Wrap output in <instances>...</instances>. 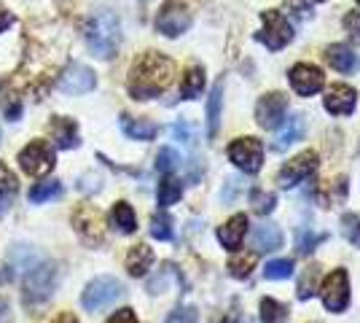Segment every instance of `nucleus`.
<instances>
[{
    "mask_svg": "<svg viewBox=\"0 0 360 323\" xmlns=\"http://www.w3.org/2000/svg\"><path fill=\"white\" fill-rule=\"evenodd\" d=\"M57 87H60V92L78 97V94H86L97 87V76H94V70H91V68L73 62V65H68V68H65V73L60 76Z\"/></svg>",
    "mask_w": 360,
    "mask_h": 323,
    "instance_id": "f8f14e48",
    "label": "nucleus"
},
{
    "mask_svg": "<svg viewBox=\"0 0 360 323\" xmlns=\"http://www.w3.org/2000/svg\"><path fill=\"white\" fill-rule=\"evenodd\" d=\"M323 106H326L328 113L347 116V113H352L355 106H358V92L352 87H347V84H336V87H330L328 92H326Z\"/></svg>",
    "mask_w": 360,
    "mask_h": 323,
    "instance_id": "2eb2a0df",
    "label": "nucleus"
},
{
    "mask_svg": "<svg viewBox=\"0 0 360 323\" xmlns=\"http://www.w3.org/2000/svg\"><path fill=\"white\" fill-rule=\"evenodd\" d=\"M16 175L11 170L6 167L3 162H0V191H6V194H16Z\"/></svg>",
    "mask_w": 360,
    "mask_h": 323,
    "instance_id": "4c0bfd02",
    "label": "nucleus"
},
{
    "mask_svg": "<svg viewBox=\"0 0 360 323\" xmlns=\"http://www.w3.org/2000/svg\"><path fill=\"white\" fill-rule=\"evenodd\" d=\"M180 162H183V159H180L178 151L167 146V148H162L159 156H156V170H159V172H165V175H169V172H175V170L180 167Z\"/></svg>",
    "mask_w": 360,
    "mask_h": 323,
    "instance_id": "473e14b6",
    "label": "nucleus"
},
{
    "mask_svg": "<svg viewBox=\"0 0 360 323\" xmlns=\"http://www.w3.org/2000/svg\"><path fill=\"white\" fill-rule=\"evenodd\" d=\"M261 19H264V30L258 32V41H264L266 49L277 51L293 41V27L280 11H264Z\"/></svg>",
    "mask_w": 360,
    "mask_h": 323,
    "instance_id": "1a4fd4ad",
    "label": "nucleus"
},
{
    "mask_svg": "<svg viewBox=\"0 0 360 323\" xmlns=\"http://www.w3.org/2000/svg\"><path fill=\"white\" fill-rule=\"evenodd\" d=\"M54 165H57V154L46 140H32L19 151V167L25 170L27 175L44 178L54 170Z\"/></svg>",
    "mask_w": 360,
    "mask_h": 323,
    "instance_id": "39448f33",
    "label": "nucleus"
},
{
    "mask_svg": "<svg viewBox=\"0 0 360 323\" xmlns=\"http://www.w3.org/2000/svg\"><path fill=\"white\" fill-rule=\"evenodd\" d=\"M315 280H317V270L315 267H309L299 283V299H309V296L315 293Z\"/></svg>",
    "mask_w": 360,
    "mask_h": 323,
    "instance_id": "e433bc0d",
    "label": "nucleus"
},
{
    "mask_svg": "<svg viewBox=\"0 0 360 323\" xmlns=\"http://www.w3.org/2000/svg\"><path fill=\"white\" fill-rule=\"evenodd\" d=\"M255 253H237L231 262H229V272H231V277H240V280H245V277H250V272L255 270Z\"/></svg>",
    "mask_w": 360,
    "mask_h": 323,
    "instance_id": "c756f323",
    "label": "nucleus"
},
{
    "mask_svg": "<svg viewBox=\"0 0 360 323\" xmlns=\"http://www.w3.org/2000/svg\"><path fill=\"white\" fill-rule=\"evenodd\" d=\"M180 197H183V184H180L178 178L167 175L165 181L159 184V191H156V200H159V208H169V205H175V202H180Z\"/></svg>",
    "mask_w": 360,
    "mask_h": 323,
    "instance_id": "cd10ccee",
    "label": "nucleus"
},
{
    "mask_svg": "<svg viewBox=\"0 0 360 323\" xmlns=\"http://www.w3.org/2000/svg\"><path fill=\"white\" fill-rule=\"evenodd\" d=\"M345 197H347V178L345 175H339L333 184L326 181V184H320V189H317V200L323 202L326 208L336 205V202H342Z\"/></svg>",
    "mask_w": 360,
    "mask_h": 323,
    "instance_id": "bb28decb",
    "label": "nucleus"
},
{
    "mask_svg": "<svg viewBox=\"0 0 360 323\" xmlns=\"http://www.w3.org/2000/svg\"><path fill=\"white\" fill-rule=\"evenodd\" d=\"M266 277L269 280H288V277L293 275V262L290 259H274V262L266 264Z\"/></svg>",
    "mask_w": 360,
    "mask_h": 323,
    "instance_id": "f704fd0d",
    "label": "nucleus"
},
{
    "mask_svg": "<svg viewBox=\"0 0 360 323\" xmlns=\"http://www.w3.org/2000/svg\"><path fill=\"white\" fill-rule=\"evenodd\" d=\"M62 194H65V186L60 181H41V184L32 186L27 197H30L32 205H46V202L60 200Z\"/></svg>",
    "mask_w": 360,
    "mask_h": 323,
    "instance_id": "a878e982",
    "label": "nucleus"
},
{
    "mask_svg": "<svg viewBox=\"0 0 360 323\" xmlns=\"http://www.w3.org/2000/svg\"><path fill=\"white\" fill-rule=\"evenodd\" d=\"M358 3H360V0H358Z\"/></svg>",
    "mask_w": 360,
    "mask_h": 323,
    "instance_id": "8fccbe9b",
    "label": "nucleus"
},
{
    "mask_svg": "<svg viewBox=\"0 0 360 323\" xmlns=\"http://www.w3.org/2000/svg\"><path fill=\"white\" fill-rule=\"evenodd\" d=\"M323 240V234H312V232H301L299 234V253H312L315 246Z\"/></svg>",
    "mask_w": 360,
    "mask_h": 323,
    "instance_id": "ea45409f",
    "label": "nucleus"
},
{
    "mask_svg": "<svg viewBox=\"0 0 360 323\" xmlns=\"http://www.w3.org/2000/svg\"><path fill=\"white\" fill-rule=\"evenodd\" d=\"M110 224L121 232V234H132L137 229V215L129 202H116L110 208Z\"/></svg>",
    "mask_w": 360,
    "mask_h": 323,
    "instance_id": "4be33fe9",
    "label": "nucleus"
},
{
    "mask_svg": "<svg viewBox=\"0 0 360 323\" xmlns=\"http://www.w3.org/2000/svg\"><path fill=\"white\" fill-rule=\"evenodd\" d=\"M326 60H328L330 68H336L339 73H352L355 65H358V57L352 54V49L345 46V44H336L326 51Z\"/></svg>",
    "mask_w": 360,
    "mask_h": 323,
    "instance_id": "5701e85b",
    "label": "nucleus"
},
{
    "mask_svg": "<svg viewBox=\"0 0 360 323\" xmlns=\"http://www.w3.org/2000/svg\"><path fill=\"white\" fill-rule=\"evenodd\" d=\"M150 264H153V251L143 243L127 253V272L132 277H143L150 270Z\"/></svg>",
    "mask_w": 360,
    "mask_h": 323,
    "instance_id": "412c9836",
    "label": "nucleus"
},
{
    "mask_svg": "<svg viewBox=\"0 0 360 323\" xmlns=\"http://www.w3.org/2000/svg\"><path fill=\"white\" fill-rule=\"evenodd\" d=\"M108 323H140L135 315V310L124 308V310H116L110 318H108Z\"/></svg>",
    "mask_w": 360,
    "mask_h": 323,
    "instance_id": "a19ab883",
    "label": "nucleus"
},
{
    "mask_svg": "<svg viewBox=\"0 0 360 323\" xmlns=\"http://www.w3.org/2000/svg\"><path fill=\"white\" fill-rule=\"evenodd\" d=\"M51 323H78V318H75L73 312H60Z\"/></svg>",
    "mask_w": 360,
    "mask_h": 323,
    "instance_id": "09e8293b",
    "label": "nucleus"
},
{
    "mask_svg": "<svg viewBox=\"0 0 360 323\" xmlns=\"http://www.w3.org/2000/svg\"><path fill=\"white\" fill-rule=\"evenodd\" d=\"M172 78H175V62L159 51H146L132 65L127 87L135 100H153L169 89Z\"/></svg>",
    "mask_w": 360,
    "mask_h": 323,
    "instance_id": "f257e3e1",
    "label": "nucleus"
},
{
    "mask_svg": "<svg viewBox=\"0 0 360 323\" xmlns=\"http://www.w3.org/2000/svg\"><path fill=\"white\" fill-rule=\"evenodd\" d=\"M312 8H315L312 0H285V11L296 19H312V14H315Z\"/></svg>",
    "mask_w": 360,
    "mask_h": 323,
    "instance_id": "c9c22d12",
    "label": "nucleus"
},
{
    "mask_svg": "<svg viewBox=\"0 0 360 323\" xmlns=\"http://www.w3.org/2000/svg\"><path fill=\"white\" fill-rule=\"evenodd\" d=\"M221 103H224V81L212 87V94L207 100V135L210 138L218 135V127H221Z\"/></svg>",
    "mask_w": 360,
    "mask_h": 323,
    "instance_id": "393cba45",
    "label": "nucleus"
},
{
    "mask_svg": "<svg viewBox=\"0 0 360 323\" xmlns=\"http://www.w3.org/2000/svg\"><path fill=\"white\" fill-rule=\"evenodd\" d=\"M121 296H124V286H121L119 277L100 275L86 283V289L81 293V305L89 312H103L110 305H116Z\"/></svg>",
    "mask_w": 360,
    "mask_h": 323,
    "instance_id": "20e7f679",
    "label": "nucleus"
},
{
    "mask_svg": "<svg viewBox=\"0 0 360 323\" xmlns=\"http://www.w3.org/2000/svg\"><path fill=\"white\" fill-rule=\"evenodd\" d=\"M196 321V310L194 308H178L169 312V318L165 323H194Z\"/></svg>",
    "mask_w": 360,
    "mask_h": 323,
    "instance_id": "58836bf2",
    "label": "nucleus"
},
{
    "mask_svg": "<svg viewBox=\"0 0 360 323\" xmlns=\"http://www.w3.org/2000/svg\"><path fill=\"white\" fill-rule=\"evenodd\" d=\"M342 234L347 237V243H352L355 248H360V215L347 213L342 218Z\"/></svg>",
    "mask_w": 360,
    "mask_h": 323,
    "instance_id": "72a5a7b5",
    "label": "nucleus"
},
{
    "mask_svg": "<svg viewBox=\"0 0 360 323\" xmlns=\"http://www.w3.org/2000/svg\"><path fill=\"white\" fill-rule=\"evenodd\" d=\"M245 232H248V215L237 213V215H231L224 227L218 229V240H221V246L229 248V251H237V248L242 246V240H245Z\"/></svg>",
    "mask_w": 360,
    "mask_h": 323,
    "instance_id": "f3484780",
    "label": "nucleus"
},
{
    "mask_svg": "<svg viewBox=\"0 0 360 323\" xmlns=\"http://www.w3.org/2000/svg\"><path fill=\"white\" fill-rule=\"evenodd\" d=\"M315 170H317V154L315 151H304V154L293 156L285 167L277 172V184L283 186V189H293V186L304 184Z\"/></svg>",
    "mask_w": 360,
    "mask_h": 323,
    "instance_id": "9d476101",
    "label": "nucleus"
},
{
    "mask_svg": "<svg viewBox=\"0 0 360 323\" xmlns=\"http://www.w3.org/2000/svg\"><path fill=\"white\" fill-rule=\"evenodd\" d=\"M0 323H11V308L6 299H0Z\"/></svg>",
    "mask_w": 360,
    "mask_h": 323,
    "instance_id": "49530a36",
    "label": "nucleus"
},
{
    "mask_svg": "<svg viewBox=\"0 0 360 323\" xmlns=\"http://www.w3.org/2000/svg\"><path fill=\"white\" fill-rule=\"evenodd\" d=\"M11 22H14V16L8 14V11H3V8H0V32L8 30V27H11Z\"/></svg>",
    "mask_w": 360,
    "mask_h": 323,
    "instance_id": "de8ad7c7",
    "label": "nucleus"
},
{
    "mask_svg": "<svg viewBox=\"0 0 360 323\" xmlns=\"http://www.w3.org/2000/svg\"><path fill=\"white\" fill-rule=\"evenodd\" d=\"M73 229L86 246H103L105 243V218L97 208L81 205L73 213Z\"/></svg>",
    "mask_w": 360,
    "mask_h": 323,
    "instance_id": "423d86ee",
    "label": "nucleus"
},
{
    "mask_svg": "<svg viewBox=\"0 0 360 323\" xmlns=\"http://www.w3.org/2000/svg\"><path fill=\"white\" fill-rule=\"evenodd\" d=\"M172 135H175V138L178 140H183V143H194V135H191V129H188V124H175V127H172Z\"/></svg>",
    "mask_w": 360,
    "mask_h": 323,
    "instance_id": "37998d69",
    "label": "nucleus"
},
{
    "mask_svg": "<svg viewBox=\"0 0 360 323\" xmlns=\"http://www.w3.org/2000/svg\"><path fill=\"white\" fill-rule=\"evenodd\" d=\"M290 87L301 94V97H309V94H317L326 84V76L317 65H309V62H299L290 68Z\"/></svg>",
    "mask_w": 360,
    "mask_h": 323,
    "instance_id": "4468645a",
    "label": "nucleus"
},
{
    "mask_svg": "<svg viewBox=\"0 0 360 323\" xmlns=\"http://www.w3.org/2000/svg\"><path fill=\"white\" fill-rule=\"evenodd\" d=\"M49 138L54 140L60 148H78V143H81V138H78V124L73 122V119H62V116H54L51 119V124H49Z\"/></svg>",
    "mask_w": 360,
    "mask_h": 323,
    "instance_id": "dca6fc26",
    "label": "nucleus"
},
{
    "mask_svg": "<svg viewBox=\"0 0 360 323\" xmlns=\"http://www.w3.org/2000/svg\"><path fill=\"white\" fill-rule=\"evenodd\" d=\"M320 296H323L326 310H330V312H345L347 305H349V277H347V270H333L323 280Z\"/></svg>",
    "mask_w": 360,
    "mask_h": 323,
    "instance_id": "6e6552de",
    "label": "nucleus"
},
{
    "mask_svg": "<svg viewBox=\"0 0 360 323\" xmlns=\"http://www.w3.org/2000/svg\"><path fill=\"white\" fill-rule=\"evenodd\" d=\"M288 113V97L283 92H269L264 94L255 106V119H258V127L264 129H274L285 122Z\"/></svg>",
    "mask_w": 360,
    "mask_h": 323,
    "instance_id": "9b49d317",
    "label": "nucleus"
},
{
    "mask_svg": "<svg viewBox=\"0 0 360 323\" xmlns=\"http://www.w3.org/2000/svg\"><path fill=\"white\" fill-rule=\"evenodd\" d=\"M191 27V14L186 6L180 3H167L165 8L156 16V30L167 35V38H178Z\"/></svg>",
    "mask_w": 360,
    "mask_h": 323,
    "instance_id": "ddd939ff",
    "label": "nucleus"
},
{
    "mask_svg": "<svg viewBox=\"0 0 360 323\" xmlns=\"http://www.w3.org/2000/svg\"><path fill=\"white\" fill-rule=\"evenodd\" d=\"M250 240H253V248L258 253H266V251H277L283 246V232L277 229L274 224H258Z\"/></svg>",
    "mask_w": 360,
    "mask_h": 323,
    "instance_id": "a211bd4d",
    "label": "nucleus"
},
{
    "mask_svg": "<svg viewBox=\"0 0 360 323\" xmlns=\"http://www.w3.org/2000/svg\"><path fill=\"white\" fill-rule=\"evenodd\" d=\"M172 218L167 213H156L150 218V237L156 240H172Z\"/></svg>",
    "mask_w": 360,
    "mask_h": 323,
    "instance_id": "2f4dec72",
    "label": "nucleus"
},
{
    "mask_svg": "<svg viewBox=\"0 0 360 323\" xmlns=\"http://www.w3.org/2000/svg\"><path fill=\"white\" fill-rule=\"evenodd\" d=\"M250 205H253V210L258 215H266L274 210L277 197H274L271 191H264V189H253V191H250Z\"/></svg>",
    "mask_w": 360,
    "mask_h": 323,
    "instance_id": "7c9ffc66",
    "label": "nucleus"
},
{
    "mask_svg": "<svg viewBox=\"0 0 360 323\" xmlns=\"http://www.w3.org/2000/svg\"><path fill=\"white\" fill-rule=\"evenodd\" d=\"M57 280H60L57 264L38 259V262L32 264L30 270L22 275V299H25V305L35 308V305L49 302L54 289H57Z\"/></svg>",
    "mask_w": 360,
    "mask_h": 323,
    "instance_id": "7ed1b4c3",
    "label": "nucleus"
},
{
    "mask_svg": "<svg viewBox=\"0 0 360 323\" xmlns=\"http://www.w3.org/2000/svg\"><path fill=\"white\" fill-rule=\"evenodd\" d=\"M202 89H205V70L199 65H191L180 81V94H183V100H196Z\"/></svg>",
    "mask_w": 360,
    "mask_h": 323,
    "instance_id": "b1692460",
    "label": "nucleus"
},
{
    "mask_svg": "<svg viewBox=\"0 0 360 323\" xmlns=\"http://www.w3.org/2000/svg\"><path fill=\"white\" fill-rule=\"evenodd\" d=\"M261 323H288V308L277 299H264L261 302Z\"/></svg>",
    "mask_w": 360,
    "mask_h": 323,
    "instance_id": "c85d7f7f",
    "label": "nucleus"
},
{
    "mask_svg": "<svg viewBox=\"0 0 360 323\" xmlns=\"http://www.w3.org/2000/svg\"><path fill=\"white\" fill-rule=\"evenodd\" d=\"M345 27L349 30V35L360 44V14L358 11H352V14L345 16Z\"/></svg>",
    "mask_w": 360,
    "mask_h": 323,
    "instance_id": "79ce46f5",
    "label": "nucleus"
},
{
    "mask_svg": "<svg viewBox=\"0 0 360 323\" xmlns=\"http://www.w3.org/2000/svg\"><path fill=\"white\" fill-rule=\"evenodd\" d=\"M304 132H307L304 116H301V113L290 116V119L283 124V129L277 132V143H274V148H277V151H285L288 146H293V143H299V140L304 138Z\"/></svg>",
    "mask_w": 360,
    "mask_h": 323,
    "instance_id": "6ab92c4d",
    "label": "nucleus"
},
{
    "mask_svg": "<svg viewBox=\"0 0 360 323\" xmlns=\"http://www.w3.org/2000/svg\"><path fill=\"white\" fill-rule=\"evenodd\" d=\"M229 159L248 175H253L261 170L264 162V143L258 138H237L229 146Z\"/></svg>",
    "mask_w": 360,
    "mask_h": 323,
    "instance_id": "0eeeda50",
    "label": "nucleus"
},
{
    "mask_svg": "<svg viewBox=\"0 0 360 323\" xmlns=\"http://www.w3.org/2000/svg\"><path fill=\"white\" fill-rule=\"evenodd\" d=\"M3 110H6V116H8V119H11V122H16V119H19V116H22V100H8V103H6V106H3Z\"/></svg>",
    "mask_w": 360,
    "mask_h": 323,
    "instance_id": "c03bdc74",
    "label": "nucleus"
},
{
    "mask_svg": "<svg viewBox=\"0 0 360 323\" xmlns=\"http://www.w3.org/2000/svg\"><path fill=\"white\" fill-rule=\"evenodd\" d=\"M121 129H124V135L129 140H153L156 138V132H159V127L148 119H132V116H121Z\"/></svg>",
    "mask_w": 360,
    "mask_h": 323,
    "instance_id": "aec40b11",
    "label": "nucleus"
},
{
    "mask_svg": "<svg viewBox=\"0 0 360 323\" xmlns=\"http://www.w3.org/2000/svg\"><path fill=\"white\" fill-rule=\"evenodd\" d=\"M11 200H14V194H6V191H0V215L8 213V208H11Z\"/></svg>",
    "mask_w": 360,
    "mask_h": 323,
    "instance_id": "a18cd8bd",
    "label": "nucleus"
},
{
    "mask_svg": "<svg viewBox=\"0 0 360 323\" xmlns=\"http://www.w3.org/2000/svg\"><path fill=\"white\" fill-rule=\"evenodd\" d=\"M84 38H86V46H89V51L94 57H100V60L116 57L119 44H121L119 16L113 14V11H100V14H94L89 19V25H86Z\"/></svg>",
    "mask_w": 360,
    "mask_h": 323,
    "instance_id": "f03ea898",
    "label": "nucleus"
}]
</instances>
